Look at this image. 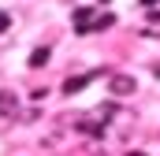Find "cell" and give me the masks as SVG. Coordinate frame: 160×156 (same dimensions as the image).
<instances>
[{
	"mask_svg": "<svg viewBox=\"0 0 160 156\" xmlns=\"http://www.w3.org/2000/svg\"><path fill=\"white\" fill-rule=\"evenodd\" d=\"M108 89H112V97H130V93L138 89V82H134V75L116 71V75H108Z\"/></svg>",
	"mask_w": 160,
	"mask_h": 156,
	"instance_id": "6da1fadb",
	"label": "cell"
},
{
	"mask_svg": "<svg viewBox=\"0 0 160 156\" xmlns=\"http://www.w3.org/2000/svg\"><path fill=\"white\" fill-rule=\"evenodd\" d=\"M97 75H101V71H86V75H71L67 82H63V93H67V97L82 93V89H86V85H89V82H93Z\"/></svg>",
	"mask_w": 160,
	"mask_h": 156,
	"instance_id": "7a4b0ae2",
	"label": "cell"
},
{
	"mask_svg": "<svg viewBox=\"0 0 160 156\" xmlns=\"http://www.w3.org/2000/svg\"><path fill=\"white\" fill-rule=\"evenodd\" d=\"M0 115H19V97L11 89H0Z\"/></svg>",
	"mask_w": 160,
	"mask_h": 156,
	"instance_id": "3957f363",
	"label": "cell"
},
{
	"mask_svg": "<svg viewBox=\"0 0 160 156\" xmlns=\"http://www.w3.org/2000/svg\"><path fill=\"white\" fill-rule=\"evenodd\" d=\"M48 60H52V48H45V45H41V48H34V52H30V67H45Z\"/></svg>",
	"mask_w": 160,
	"mask_h": 156,
	"instance_id": "277c9868",
	"label": "cell"
},
{
	"mask_svg": "<svg viewBox=\"0 0 160 156\" xmlns=\"http://www.w3.org/2000/svg\"><path fill=\"white\" fill-rule=\"evenodd\" d=\"M112 22H116V15H101V19H93V22H89V30H108Z\"/></svg>",
	"mask_w": 160,
	"mask_h": 156,
	"instance_id": "5b68a950",
	"label": "cell"
},
{
	"mask_svg": "<svg viewBox=\"0 0 160 156\" xmlns=\"http://www.w3.org/2000/svg\"><path fill=\"white\" fill-rule=\"evenodd\" d=\"M8 26H11V15H8V11H0V34H4Z\"/></svg>",
	"mask_w": 160,
	"mask_h": 156,
	"instance_id": "8992f818",
	"label": "cell"
},
{
	"mask_svg": "<svg viewBox=\"0 0 160 156\" xmlns=\"http://www.w3.org/2000/svg\"><path fill=\"white\" fill-rule=\"evenodd\" d=\"M149 22H153V26H160V11H149Z\"/></svg>",
	"mask_w": 160,
	"mask_h": 156,
	"instance_id": "52a82bcc",
	"label": "cell"
},
{
	"mask_svg": "<svg viewBox=\"0 0 160 156\" xmlns=\"http://www.w3.org/2000/svg\"><path fill=\"white\" fill-rule=\"evenodd\" d=\"M157 4H160V0H142V7H157Z\"/></svg>",
	"mask_w": 160,
	"mask_h": 156,
	"instance_id": "ba28073f",
	"label": "cell"
},
{
	"mask_svg": "<svg viewBox=\"0 0 160 156\" xmlns=\"http://www.w3.org/2000/svg\"><path fill=\"white\" fill-rule=\"evenodd\" d=\"M153 75H157V78H160V63H157V67H153Z\"/></svg>",
	"mask_w": 160,
	"mask_h": 156,
	"instance_id": "9c48e42d",
	"label": "cell"
},
{
	"mask_svg": "<svg viewBox=\"0 0 160 156\" xmlns=\"http://www.w3.org/2000/svg\"><path fill=\"white\" fill-rule=\"evenodd\" d=\"M130 156H145V153H130Z\"/></svg>",
	"mask_w": 160,
	"mask_h": 156,
	"instance_id": "30bf717a",
	"label": "cell"
}]
</instances>
